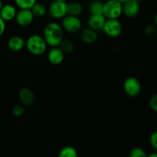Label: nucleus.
Here are the masks:
<instances>
[{
	"instance_id": "nucleus-1",
	"label": "nucleus",
	"mask_w": 157,
	"mask_h": 157,
	"mask_svg": "<svg viewBox=\"0 0 157 157\" xmlns=\"http://www.w3.org/2000/svg\"><path fill=\"white\" fill-rule=\"evenodd\" d=\"M43 38L50 47L59 46L64 39V29L61 25L55 21L48 23L43 30Z\"/></svg>"
},
{
	"instance_id": "nucleus-2",
	"label": "nucleus",
	"mask_w": 157,
	"mask_h": 157,
	"mask_svg": "<svg viewBox=\"0 0 157 157\" xmlns=\"http://www.w3.org/2000/svg\"><path fill=\"white\" fill-rule=\"evenodd\" d=\"M48 44L45 40L39 35H32L25 41V48L32 55L39 56L47 50Z\"/></svg>"
},
{
	"instance_id": "nucleus-3",
	"label": "nucleus",
	"mask_w": 157,
	"mask_h": 157,
	"mask_svg": "<svg viewBox=\"0 0 157 157\" xmlns=\"http://www.w3.org/2000/svg\"><path fill=\"white\" fill-rule=\"evenodd\" d=\"M103 15L107 19L119 18L123 15V5L117 0H106L104 2Z\"/></svg>"
},
{
	"instance_id": "nucleus-4",
	"label": "nucleus",
	"mask_w": 157,
	"mask_h": 157,
	"mask_svg": "<svg viewBox=\"0 0 157 157\" xmlns=\"http://www.w3.org/2000/svg\"><path fill=\"white\" fill-rule=\"evenodd\" d=\"M102 30L110 38H117L122 34L123 25L118 18H109L105 21Z\"/></svg>"
},
{
	"instance_id": "nucleus-5",
	"label": "nucleus",
	"mask_w": 157,
	"mask_h": 157,
	"mask_svg": "<svg viewBox=\"0 0 157 157\" xmlns=\"http://www.w3.org/2000/svg\"><path fill=\"white\" fill-rule=\"evenodd\" d=\"M61 26L64 30L69 33H77L82 29V22L78 16L66 15L62 18Z\"/></svg>"
},
{
	"instance_id": "nucleus-6",
	"label": "nucleus",
	"mask_w": 157,
	"mask_h": 157,
	"mask_svg": "<svg viewBox=\"0 0 157 157\" xmlns=\"http://www.w3.org/2000/svg\"><path fill=\"white\" fill-rule=\"evenodd\" d=\"M142 90L140 81L135 77H129L124 82V90L127 96L136 98Z\"/></svg>"
},
{
	"instance_id": "nucleus-7",
	"label": "nucleus",
	"mask_w": 157,
	"mask_h": 157,
	"mask_svg": "<svg viewBox=\"0 0 157 157\" xmlns=\"http://www.w3.org/2000/svg\"><path fill=\"white\" fill-rule=\"evenodd\" d=\"M48 12L54 19H62L67 15V2L54 0L49 5Z\"/></svg>"
},
{
	"instance_id": "nucleus-8",
	"label": "nucleus",
	"mask_w": 157,
	"mask_h": 157,
	"mask_svg": "<svg viewBox=\"0 0 157 157\" xmlns=\"http://www.w3.org/2000/svg\"><path fill=\"white\" fill-rule=\"evenodd\" d=\"M123 14L129 18H135L140 10V1L138 0H127L123 3Z\"/></svg>"
},
{
	"instance_id": "nucleus-9",
	"label": "nucleus",
	"mask_w": 157,
	"mask_h": 157,
	"mask_svg": "<svg viewBox=\"0 0 157 157\" xmlns=\"http://www.w3.org/2000/svg\"><path fill=\"white\" fill-rule=\"evenodd\" d=\"M35 18L31 9H20L15 15V21L21 27H27L30 25Z\"/></svg>"
},
{
	"instance_id": "nucleus-10",
	"label": "nucleus",
	"mask_w": 157,
	"mask_h": 157,
	"mask_svg": "<svg viewBox=\"0 0 157 157\" xmlns=\"http://www.w3.org/2000/svg\"><path fill=\"white\" fill-rule=\"evenodd\" d=\"M65 54L58 46L52 47L48 52V60L53 65H59L63 62Z\"/></svg>"
},
{
	"instance_id": "nucleus-11",
	"label": "nucleus",
	"mask_w": 157,
	"mask_h": 157,
	"mask_svg": "<svg viewBox=\"0 0 157 157\" xmlns=\"http://www.w3.org/2000/svg\"><path fill=\"white\" fill-rule=\"evenodd\" d=\"M107 18L103 14L101 15H90L87 20V25L88 28L98 32L102 30Z\"/></svg>"
},
{
	"instance_id": "nucleus-12",
	"label": "nucleus",
	"mask_w": 157,
	"mask_h": 157,
	"mask_svg": "<svg viewBox=\"0 0 157 157\" xmlns=\"http://www.w3.org/2000/svg\"><path fill=\"white\" fill-rule=\"evenodd\" d=\"M18 98L21 104L25 107L31 106L34 103L35 97L32 90L28 87H23L18 92Z\"/></svg>"
},
{
	"instance_id": "nucleus-13",
	"label": "nucleus",
	"mask_w": 157,
	"mask_h": 157,
	"mask_svg": "<svg viewBox=\"0 0 157 157\" xmlns=\"http://www.w3.org/2000/svg\"><path fill=\"white\" fill-rule=\"evenodd\" d=\"M80 38H81V41H84V43L87 44H93L98 41V32L93 30V29H90V28H87V29H81L80 31Z\"/></svg>"
},
{
	"instance_id": "nucleus-14",
	"label": "nucleus",
	"mask_w": 157,
	"mask_h": 157,
	"mask_svg": "<svg viewBox=\"0 0 157 157\" xmlns=\"http://www.w3.org/2000/svg\"><path fill=\"white\" fill-rule=\"evenodd\" d=\"M16 14V8L10 4L3 5L2 8L0 11V17L5 21H9L15 19Z\"/></svg>"
},
{
	"instance_id": "nucleus-15",
	"label": "nucleus",
	"mask_w": 157,
	"mask_h": 157,
	"mask_svg": "<svg viewBox=\"0 0 157 157\" xmlns=\"http://www.w3.org/2000/svg\"><path fill=\"white\" fill-rule=\"evenodd\" d=\"M8 48L12 52H19L25 47V41L21 37L15 35L8 41Z\"/></svg>"
},
{
	"instance_id": "nucleus-16",
	"label": "nucleus",
	"mask_w": 157,
	"mask_h": 157,
	"mask_svg": "<svg viewBox=\"0 0 157 157\" xmlns=\"http://www.w3.org/2000/svg\"><path fill=\"white\" fill-rule=\"evenodd\" d=\"M83 12L82 5L78 2H67V15L79 16Z\"/></svg>"
},
{
	"instance_id": "nucleus-17",
	"label": "nucleus",
	"mask_w": 157,
	"mask_h": 157,
	"mask_svg": "<svg viewBox=\"0 0 157 157\" xmlns=\"http://www.w3.org/2000/svg\"><path fill=\"white\" fill-rule=\"evenodd\" d=\"M31 11L33 13L34 16L36 18H42L48 12L46 6L43 3L38 2H36L35 4L32 6Z\"/></svg>"
},
{
	"instance_id": "nucleus-18",
	"label": "nucleus",
	"mask_w": 157,
	"mask_h": 157,
	"mask_svg": "<svg viewBox=\"0 0 157 157\" xmlns=\"http://www.w3.org/2000/svg\"><path fill=\"white\" fill-rule=\"evenodd\" d=\"M104 2L101 0H93L89 5V11L91 15H101L103 14Z\"/></svg>"
},
{
	"instance_id": "nucleus-19",
	"label": "nucleus",
	"mask_w": 157,
	"mask_h": 157,
	"mask_svg": "<svg viewBox=\"0 0 157 157\" xmlns=\"http://www.w3.org/2000/svg\"><path fill=\"white\" fill-rule=\"evenodd\" d=\"M58 47L64 54H71L75 50V44L69 39H63Z\"/></svg>"
},
{
	"instance_id": "nucleus-20",
	"label": "nucleus",
	"mask_w": 157,
	"mask_h": 157,
	"mask_svg": "<svg viewBox=\"0 0 157 157\" xmlns=\"http://www.w3.org/2000/svg\"><path fill=\"white\" fill-rule=\"evenodd\" d=\"M59 157H77L78 151L73 147H65L60 150L58 153Z\"/></svg>"
},
{
	"instance_id": "nucleus-21",
	"label": "nucleus",
	"mask_w": 157,
	"mask_h": 157,
	"mask_svg": "<svg viewBox=\"0 0 157 157\" xmlns=\"http://www.w3.org/2000/svg\"><path fill=\"white\" fill-rule=\"evenodd\" d=\"M17 7L20 9H31L37 0H14Z\"/></svg>"
},
{
	"instance_id": "nucleus-22",
	"label": "nucleus",
	"mask_w": 157,
	"mask_h": 157,
	"mask_svg": "<svg viewBox=\"0 0 157 157\" xmlns=\"http://www.w3.org/2000/svg\"><path fill=\"white\" fill-rule=\"evenodd\" d=\"M129 156L130 157H146L147 156V154L144 149L140 147H134L130 150Z\"/></svg>"
},
{
	"instance_id": "nucleus-23",
	"label": "nucleus",
	"mask_w": 157,
	"mask_h": 157,
	"mask_svg": "<svg viewBox=\"0 0 157 157\" xmlns=\"http://www.w3.org/2000/svg\"><path fill=\"white\" fill-rule=\"evenodd\" d=\"M25 106L22 104H17L15 105L12 108V114L15 117H21L25 113Z\"/></svg>"
},
{
	"instance_id": "nucleus-24",
	"label": "nucleus",
	"mask_w": 157,
	"mask_h": 157,
	"mask_svg": "<svg viewBox=\"0 0 157 157\" xmlns=\"http://www.w3.org/2000/svg\"><path fill=\"white\" fill-rule=\"evenodd\" d=\"M149 141H150V146L153 147V150L157 151V131L153 132L150 134Z\"/></svg>"
},
{
	"instance_id": "nucleus-25",
	"label": "nucleus",
	"mask_w": 157,
	"mask_h": 157,
	"mask_svg": "<svg viewBox=\"0 0 157 157\" xmlns=\"http://www.w3.org/2000/svg\"><path fill=\"white\" fill-rule=\"evenodd\" d=\"M156 32V26L153 25H148L144 29V33L147 36H153Z\"/></svg>"
},
{
	"instance_id": "nucleus-26",
	"label": "nucleus",
	"mask_w": 157,
	"mask_h": 157,
	"mask_svg": "<svg viewBox=\"0 0 157 157\" xmlns=\"http://www.w3.org/2000/svg\"><path fill=\"white\" fill-rule=\"evenodd\" d=\"M149 105H150V107L153 111L157 113V93L154 94L150 98V101H149Z\"/></svg>"
},
{
	"instance_id": "nucleus-27",
	"label": "nucleus",
	"mask_w": 157,
	"mask_h": 157,
	"mask_svg": "<svg viewBox=\"0 0 157 157\" xmlns=\"http://www.w3.org/2000/svg\"><path fill=\"white\" fill-rule=\"evenodd\" d=\"M6 21L0 17V37L4 34L6 31Z\"/></svg>"
},
{
	"instance_id": "nucleus-28",
	"label": "nucleus",
	"mask_w": 157,
	"mask_h": 157,
	"mask_svg": "<svg viewBox=\"0 0 157 157\" xmlns=\"http://www.w3.org/2000/svg\"><path fill=\"white\" fill-rule=\"evenodd\" d=\"M148 156L149 157H157V151L150 153V154L148 155Z\"/></svg>"
},
{
	"instance_id": "nucleus-29",
	"label": "nucleus",
	"mask_w": 157,
	"mask_h": 157,
	"mask_svg": "<svg viewBox=\"0 0 157 157\" xmlns=\"http://www.w3.org/2000/svg\"><path fill=\"white\" fill-rule=\"evenodd\" d=\"M153 21H154V25L156 26V28H157V12H156V15H155L154 18H153Z\"/></svg>"
},
{
	"instance_id": "nucleus-30",
	"label": "nucleus",
	"mask_w": 157,
	"mask_h": 157,
	"mask_svg": "<svg viewBox=\"0 0 157 157\" xmlns=\"http://www.w3.org/2000/svg\"><path fill=\"white\" fill-rule=\"evenodd\" d=\"M3 6V3H2V0H0V11H1L2 8Z\"/></svg>"
},
{
	"instance_id": "nucleus-31",
	"label": "nucleus",
	"mask_w": 157,
	"mask_h": 157,
	"mask_svg": "<svg viewBox=\"0 0 157 157\" xmlns=\"http://www.w3.org/2000/svg\"><path fill=\"white\" fill-rule=\"evenodd\" d=\"M117 1L120 2L122 3V4H123V3H124V2H127V0H117Z\"/></svg>"
},
{
	"instance_id": "nucleus-32",
	"label": "nucleus",
	"mask_w": 157,
	"mask_h": 157,
	"mask_svg": "<svg viewBox=\"0 0 157 157\" xmlns=\"http://www.w3.org/2000/svg\"><path fill=\"white\" fill-rule=\"evenodd\" d=\"M58 1H61V2H67V1H69V0H58Z\"/></svg>"
},
{
	"instance_id": "nucleus-33",
	"label": "nucleus",
	"mask_w": 157,
	"mask_h": 157,
	"mask_svg": "<svg viewBox=\"0 0 157 157\" xmlns=\"http://www.w3.org/2000/svg\"><path fill=\"white\" fill-rule=\"evenodd\" d=\"M138 1H140V0H138Z\"/></svg>"
}]
</instances>
